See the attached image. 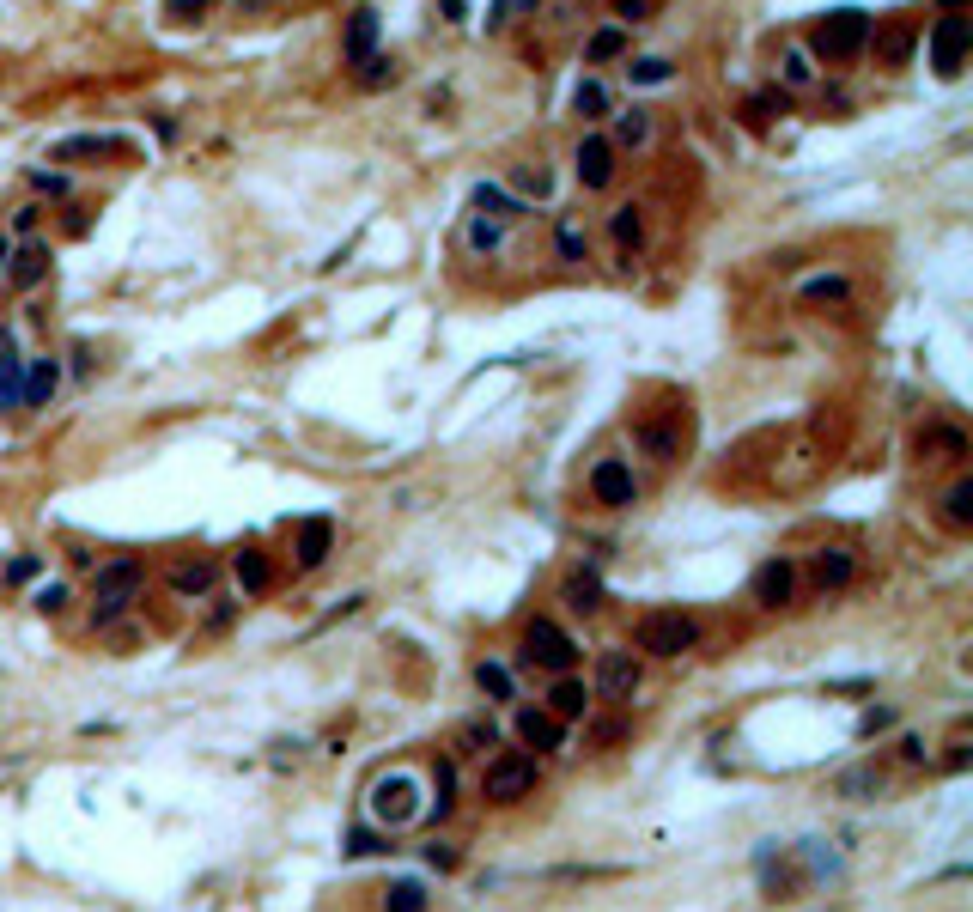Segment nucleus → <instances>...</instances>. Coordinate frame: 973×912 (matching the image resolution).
I'll list each match as a JSON object with an SVG mask.
<instances>
[{
  "instance_id": "obj_28",
  "label": "nucleus",
  "mask_w": 973,
  "mask_h": 912,
  "mask_svg": "<svg viewBox=\"0 0 973 912\" xmlns=\"http://www.w3.org/2000/svg\"><path fill=\"white\" fill-rule=\"evenodd\" d=\"M609 238H615L621 250H639V238H645V219H639V207H633V201L609 213Z\"/></svg>"
},
{
  "instance_id": "obj_40",
  "label": "nucleus",
  "mask_w": 973,
  "mask_h": 912,
  "mask_svg": "<svg viewBox=\"0 0 973 912\" xmlns=\"http://www.w3.org/2000/svg\"><path fill=\"white\" fill-rule=\"evenodd\" d=\"M359 67H365V73H359V86H365V92H378V86L396 80V61H390V55H365Z\"/></svg>"
},
{
  "instance_id": "obj_4",
  "label": "nucleus",
  "mask_w": 973,
  "mask_h": 912,
  "mask_svg": "<svg viewBox=\"0 0 973 912\" xmlns=\"http://www.w3.org/2000/svg\"><path fill=\"white\" fill-rule=\"evenodd\" d=\"M481 791H487V803H517V797H530V791H536V754H523V748L493 754L487 773H481Z\"/></svg>"
},
{
  "instance_id": "obj_41",
  "label": "nucleus",
  "mask_w": 973,
  "mask_h": 912,
  "mask_svg": "<svg viewBox=\"0 0 973 912\" xmlns=\"http://www.w3.org/2000/svg\"><path fill=\"white\" fill-rule=\"evenodd\" d=\"M499 244H505L499 219H469V250H499Z\"/></svg>"
},
{
  "instance_id": "obj_36",
  "label": "nucleus",
  "mask_w": 973,
  "mask_h": 912,
  "mask_svg": "<svg viewBox=\"0 0 973 912\" xmlns=\"http://www.w3.org/2000/svg\"><path fill=\"white\" fill-rule=\"evenodd\" d=\"M475 688L487 700H511V669L505 663H475Z\"/></svg>"
},
{
  "instance_id": "obj_30",
  "label": "nucleus",
  "mask_w": 973,
  "mask_h": 912,
  "mask_svg": "<svg viewBox=\"0 0 973 912\" xmlns=\"http://www.w3.org/2000/svg\"><path fill=\"white\" fill-rule=\"evenodd\" d=\"M572 110L590 116V122L609 116V86H603V80H578V86H572Z\"/></svg>"
},
{
  "instance_id": "obj_48",
  "label": "nucleus",
  "mask_w": 973,
  "mask_h": 912,
  "mask_svg": "<svg viewBox=\"0 0 973 912\" xmlns=\"http://www.w3.org/2000/svg\"><path fill=\"white\" fill-rule=\"evenodd\" d=\"M943 767H949V773H961V767H967V736H955V742H949V754H943Z\"/></svg>"
},
{
  "instance_id": "obj_15",
  "label": "nucleus",
  "mask_w": 973,
  "mask_h": 912,
  "mask_svg": "<svg viewBox=\"0 0 973 912\" xmlns=\"http://www.w3.org/2000/svg\"><path fill=\"white\" fill-rule=\"evenodd\" d=\"M852 548H821L815 560H809V578H815V590H846L852 584Z\"/></svg>"
},
{
  "instance_id": "obj_21",
  "label": "nucleus",
  "mask_w": 973,
  "mask_h": 912,
  "mask_svg": "<svg viewBox=\"0 0 973 912\" xmlns=\"http://www.w3.org/2000/svg\"><path fill=\"white\" fill-rule=\"evenodd\" d=\"M371 49H378V13H371V7H359V13L347 19V37H341V55H347V61H365Z\"/></svg>"
},
{
  "instance_id": "obj_13",
  "label": "nucleus",
  "mask_w": 973,
  "mask_h": 912,
  "mask_svg": "<svg viewBox=\"0 0 973 912\" xmlns=\"http://www.w3.org/2000/svg\"><path fill=\"white\" fill-rule=\"evenodd\" d=\"M748 590H755V602H761V608H785V602H791V590H797V566H791V560H767V566L755 572V584H748Z\"/></svg>"
},
{
  "instance_id": "obj_12",
  "label": "nucleus",
  "mask_w": 973,
  "mask_h": 912,
  "mask_svg": "<svg viewBox=\"0 0 973 912\" xmlns=\"http://www.w3.org/2000/svg\"><path fill=\"white\" fill-rule=\"evenodd\" d=\"M329 548H335V523H329V517H305V523H298L292 554H298V566H305V572H317V566L329 560Z\"/></svg>"
},
{
  "instance_id": "obj_46",
  "label": "nucleus",
  "mask_w": 973,
  "mask_h": 912,
  "mask_svg": "<svg viewBox=\"0 0 973 912\" xmlns=\"http://www.w3.org/2000/svg\"><path fill=\"white\" fill-rule=\"evenodd\" d=\"M426 864H432V870H457V846L432 840V846H426Z\"/></svg>"
},
{
  "instance_id": "obj_34",
  "label": "nucleus",
  "mask_w": 973,
  "mask_h": 912,
  "mask_svg": "<svg viewBox=\"0 0 973 912\" xmlns=\"http://www.w3.org/2000/svg\"><path fill=\"white\" fill-rule=\"evenodd\" d=\"M511 183H517V189H523V195H536V201H542V195H548V189H554V171H548V165H542V159H523V165H517V171H511Z\"/></svg>"
},
{
  "instance_id": "obj_52",
  "label": "nucleus",
  "mask_w": 973,
  "mask_h": 912,
  "mask_svg": "<svg viewBox=\"0 0 973 912\" xmlns=\"http://www.w3.org/2000/svg\"><path fill=\"white\" fill-rule=\"evenodd\" d=\"M37 219H43V207H19V219H13V225H19V232H37Z\"/></svg>"
},
{
  "instance_id": "obj_7",
  "label": "nucleus",
  "mask_w": 973,
  "mask_h": 912,
  "mask_svg": "<svg viewBox=\"0 0 973 912\" xmlns=\"http://www.w3.org/2000/svg\"><path fill=\"white\" fill-rule=\"evenodd\" d=\"M967 49H973V19L967 13H943L931 25V67H937V80H955V73L967 67Z\"/></svg>"
},
{
  "instance_id": "obj_49",
  "label": "nucleus",
  "mask_w": 973,
  "mask_h": 912,
  "mask_svg": "<svg viewBox=\"0 0 973 912\" xmlns=\"http://www.w3.org/2000/svg\"><path fill=\"white\" fill-rule=\"evenodd\" d=\"M31 183H37L43 195H67V177H49V171H31Z\"/></svg>"
},
{
  "instance_id": "obj_8",
  "label": "nucleus",
  "mask_w": 973,
  "mask_h": 912,
  "mask_svg": "<svg viewBox=\"0 0 973 912\" xmlns=\"http://www.w3.org/2000/svg\"><path fill=\"white\" fill-rule=\"evenodd\" d=\"M639 681H645V663H639L633 651H603V657H596V688H590V694L627 706V700L639 694Z\"/></svg>"
},
{
  "instance_id": "obj_32",
  "label": "nucleus",
  "mask_w": 973,
  "mask_h": 912,
  "mask_svg": "<svg viewBox=\"0 0 973 912\" xmlns=\"http://www.w3.org/2000/svg\"><path fill=\"white\" fill-rule=\"evenodd\" d=\"M773 116H785V92H779V86H773V92H755V98L742 104V122H748V128H767Z\"/></svg>"
},
{
  "instance_id": "obj_29",
  "label": "nucleus",
  "mask_w": 973,
  "mask_h": 912,
  "mask_svg": "<svg viewBox=\"0 0 973 912\" xmlns=\"http://www.w3.org/2000/svg\"><path fill=\"white\" fill-rule=\"evenodd\" d=\"M554 250H560V262H584L590 256V232H584L578 219H560L554 225Z\"/></svg>"
},
{
  "instance_id": "obj_20",
  "label": "nucleus",
  "mask_w": 973,
  "mask_h": 912,
  "mask_svg": "<svg viewBox=\"0 0 973 912\" xmlns=\"http://www.w3.org/2000/svg\"><path fill=\"white\" fill-rule=\"evenodd\" d=\"M116 152H128V140L116 134H73L55 146V159H116Z\"/></svg>"
},
{
  "instance_id": "obj_17",
  "label": "nucleus",
  "mask_w": 973,
  "mask_h": 912,
  "mask_svg": "<svg viewBox=\"0 0 973 912\" xmlns=\"http://www.w3.org/2000/svg\"><path fill=\"white\" fill-rule=\"evenodd\" d=\"M590 700H596V694L584 688V681H578V675H554V694H548V712H554L560 724H572V718H584V712H590Z\"/></svg>"
},
{
  "instance_id": "obj_6",
  "label": "nucleus",
  "mask_w": 973,
  "mask_h": 912,
  "mask_svg": "<svg viewBox=\"0 0 973 912\" xmlns=\"http://www.w3.org/2000/svg\"><path fill=\"white\" fill-rule=\"evenodd\" d=\"M371 815H378L384 827H408V821H420L426 809H420V779L414 773H390V779H378L371 785Z\"/></svg>"
},
{
  "instance_id": "obj_31",
  "label": "nucleus",
  "mask_w": 973,
  "mask_h": 912,
  "mask_svg": "<svg viewBox=\"0 0 973 912\" xmlns=\"http://www.w3.org/2000/svg\"><path fill=\"white\" fill-rule=\"evenodd\" d=\"M487 748H499V730H493L487 718H469V724L457 730V754H481V760H487Z\"/></svg>"
},
{
  "instance_id": "obj_23",
  "label": "nucleus",
  "mask_w": 973,
  "mask_h": 912,
  "mask_svg": "<svg viewBox=\"0 0 973 912\" xmlns=\"http://www.w3.org/2000/svg\"><path fill=\"white\" fill-rule=\"evenodd\" d=\"M171 590L177 596H207L213 590V560H177L171 566Z\"/></svg>"
},
{
  "instance_id": "obj_44",
  "label": "nucleus",
  "mask_w": 973,
  "mask_h": 912,
  "mask_svg": "<svg viewBox=\"0 0 973 912\" xmlns=\"http://www.w3.org/2000/svg\"><path fill=\"white\" fill-rule=\"evenodd\" d=\"M207 7H213V0H165V19H171V25H189V19H201Z\"/></svg>"
},
{
  "instance_id": "obj_33",
  "label": "nucleus",
  "mask_w": 973,
  "mask_h": 912,
  "mask_svg": "<svg viewBox=\"0 0 973 912\" xmlns=\"http://www.w3.org/2000/svg\"><path fill=\"white\" fill-rule=\"evenodd\" d=\"M913 43H919V31L913 25H894L882 43H876V55L888 61V67H907V55H913Z\"/></svg>"
},
{
  "instance_id": "obj_35",
  "label": "nucleus",
  "mask_w": 973,
  "mask_h": 912,
  "mask_svg": "<svg viewBox=\"0 0 973 912\" xmlns=\"http://www.w3.org/2000/svg\"><path fill=\"white\" fill-rule=\"evenodd\" d=\"M669 73H676V67H669L663 55H639V61H627V80H633V86H669Z\"/></svg>"
},
{
  "instance_id": "obj_47",
  "label": "nucleus",
  "mask_w": 973,
  "mask_h": 912,
  "mask_svg": "<svg viewBox=\"0 0 973 912\" xmlns=\"http://www.w3.org/2000/svg\"><path fill=\"white\" fill-rule=\"evenodd\" d=\"M347 852H353V858H371V852H384V840H378V833H365V827H359L353 840H347Z\"/></svg>"
},
{
  "instance_id": "obj_9",
  "label": "nucleus",
  "mask_w": 973,
  "mask_h": 912,
  "mask_svg": "<svg viewBox=\"0 0 973 912\" xmlns=\"http://www.w3.org/2000/svg\"><path fill=\"white\" fill-rule=\"evenodd\" d=\"M621 152H615V140L609 134H578V146H572V165H578V183L584 189H609L615 183V165Z\"/></svg>"
},
{
  "instance_id": "obj_5",
  "label": "nucleus",
  "mask_w": 973,
  "mask_h": 912,
  "mask_svg": "<svg viewBox=\"0 0 973 912\" xmlns=\"http://www.w3.org/2000/svg\"><path fill=\"white\" fill-rule=\"evenodd\" d=\"M523 663H536L548 675H572L578 669V639L554 621H530L523 627Z\"/></svg>"
},
{
  "instance_id": "obj_26",
  "label": "nucleus",
  "mask_w": 973,
  "mask_h": 912,
  "mask_svg": "<svg viewBox=\"0 0 973 912\" xmlns=\"http://www.w3.org/2000/svg\"><path fill=\"white\" fill-rule=\"evenodd\" d=\"M943 523H949V529H973V481H967V475L943 493Z\"/></svg>"
},
{
  "instance_id": "obj_37",
  "label": "nucleus",
  "mask_w": 973,
  "mask_h": 912,
  "mask_svg": "<svg viewBox=\"0 0 973 912\" xmlns=\"http://www.w3.org/2000/svg\"><path fill=\"white\" fill-rule=\"evenodd\" d=\"M384 912H426V888L420 882H390L384 888Z\"/></svg>"
},
{
  "instance_id": "obj_43",
  "label": "nucleus",
  "mask_w": 973,
  "mask_h": 912,
  "mask_svg": "<svg viewBox=\"0 0 973 912\" xmlns=\"http://www.w3.org/2000/svg\"><path fill=\"white\" fill-rule=\"evenodd\" d=\"M809 80H815L809 55H803V49H785V86H809Z\"/></svg>"
},
{
  "instance_id": "obj_22",
  "label": "nucleus",
  "mask_w": 973,
  "mask_h": 912,
  "mask_svg": "<svg viewBox=\"0 0 973 912\" xmlns=\"http://www.w3.org/2000/svg\"><path fill=\"white\" fill-rule=\"evenodd\" d=\"M49 274V244H25V250H13V262H7V280L13 286H37Z\"/></svg>"
},
{
  "instance_id": "obj_45",
  "label": "nucleus",
  "mask_w": 973,
  "mask_h": 912,
  "mask_svg": "<svg viewBox=\"0 0 973 912\" xmlns=\"http://www.w3.org/2000/svg\"><path fill=\"white\" fill-rule=\"evenodd\" d=\"M31 602L43 608V615H61V608H67V584H43V590H37Z\"/></svg>"
},
{
  "instance_id": "obj_38",
  "label": "nucleus",
  "mask_w": 973,
  "mask_h": 912,
  "mask_svg": "<svg viewBox=\"0 0 973 912\" xmlns=\"http://www.w3.org/2000/svg\"><path fill=\"white\" fill-rule=\"evenodd\" d=\"M621 49H627V31H621V25H603V31L584 43V61H615Z\"/></svg>"
},
{
  "instance_id": "obj_53",
  "label": "nucleus",
  "mask_w": 973,
  "mask_h": 912,
  "mask_svg": "<svg viewBox=\"0 0 973 912\" xmlns=\"http://www.w3.org/2000/svg\"><path fill=\"white\" fill-rule=\"evenodd\" d=\"M615 7H621V19H633V25L645 19V0H615Z\"/></svg>"
},
{
  "instance_id": "obj_50",
  "label": "nucleus",
  "mask_w": 973,
  "mask_h": 912,
  "mask_svg": "<svg viewBox=\"0 0 973 912\" xmlns=\"http://www.w3.org/2000/svg\"><path fill=\"white\" fill-rule=\"evenodd\" d=\"M621 736V718H603V724H590V742H615Z\"/></svg>"
},
{
  "instance_id": "obj_54",
  "label": "nucleus",
  "mask_w": 973,
  "mask_h": 912,
  "mask_svg": "<svg viewBox=\"0 0 973 912\" xmlns=\"http://www.w3.org/2000/svg\"><path fill=\"white\" fill-rule=\"evenodd\" d=\"M7 262H13V238H0V280H7Z\"/></svg>"
},
{
  "instance_id": "obj_27",
  "label": "nucleus",
  "mask_w": 973,
  "mask_h": 912,
  "mask_svg": "<svg viewBox=\"0 0 973 912\" xmlns=\"http://www.w3.org/2000/svg\"><path fill=\"white\" fill-rule=\"evenodd\" d=\"M834 791L852 797V803H870V797H882V773H876V767H852V773L834 779Z\"/></svg>"
},
{
  "instance_id": "obj_24",
  "label": "nucleus",
  "mask_w": 973,
  "mask_h": 912,
  "mask_svg": "<svg viewBox=\"0 0 973 912\" xmlns=\"http://www.w3.org/2000/svg\"><path fill=\"white\" fill-rule=\"evenodd\" d=\"M232 572H238V584H244L250 596H262V590L274 584V566H268V554H256V548H244V554L232 560Z\"/></svg>"
},
{
  "instance_id": "obj_16",
  "label": "nucleus",
  "mask_w": 973,
  "mask_h": 912,
  "mask_svg": "<svg viewBox=\"0 0 973 912\" xmlns=\"http://www.w3.org/2000/svg\"><path fill=\"white\" fill-rule=\"evenodd\" d=\"M55 390H61V359H55V353L31 359V365H25V408H49Z\"/></svg>"
},
{
  "instance_id": "obj_42",
  "label": "nucleus",
  "mask_w": 973,
  "mask_h": 912,
  "mask_svg": "<svg viewBox=\"0 0 973 912\" xmlns=\"http://www.w3.org/2000/svg\"><path fill=\"white\" fill-rule=\"evenodd\" d=\"M840 298H846V280H840V274L809 280V286H803V304H840Z\"/></svg>"
},
{
  "instance_id": "obj_1",
  "label": "nucleus",
  "mask_w": 973,
  "mask_h": 912,
  "mask_svg": "<svg viewBox=\"0 0 973 912\" xmlns=\"http://www.w3.org/2000/svg\"><path fill=\"white\" fill-rule=\"evenodd\" d=\"M864 43H870V13H858V7H840L828 19H815V31H809V55L828 61V67L864 55Z\"/></svg>"
},
{
  "instance_id": "obj_18",
  "label": "nucleus",
  "mask_w": 973,
  "mask_h": 912,
  "mask_svg": "<svg viewBox=\"0 0 973 912\" xmlns=\"http://www.w3.org/2000/svg\"><path fill=\"white\" fill-rule=\"evenodd\" d=\"M0 408H25V359L13 335H0Z\"/></svg>"
},
{
  "instance_id": "obj_39",
  "label": "nucleus",
  "mask_w": 973,
  "mask_h": 912,
  "mask_svg": "<svg viewBox=\"0 0 973 912\" xmlns=\"http://www.w3.org/2000/svg\"><path fill=\"white\" fill-rule=\"evenodd\" d=\"M432 815H451V803H457V760H438V779H432Z\"/></svg>"
},
{
  "instance_id": "obj_55",
  "label": "nucleus",
  "mask_w": 973,
  "mask_h": 912,
  "mask_svg": "<svg viewBox=\"0 0 973 912\" xmlns=\"http://www.w3.org/2000/svg\"><path fill=\"white\" fill-rule=\"evenodd\" d=\"M937 7H949V13H961V0H937Z\"/></svg>"
},
{
  "instance_id": "obj_2",
  "label": "nucleus",
  "mask_w": 973,
  "mask_h": 912,
  "mask_svg": "<svg viewBox=\"0 0 973 912\" xmlns=\"http://www.w3.org/2000/svg\"><path fill=\"white\" fill-rule=\"evenodd\" d=\"M694 645H700V621L682 615V608H651L633 627V651H645V657H682Z\"/></svg>"
},
{
  "instance_id": "obj_25",
  "label": "nucleus",
  "mask_w": 973,
  "mask_h": 912,
  "mask_svg": "<svg viewBox=\"0 0 973 912\" xmlns=\"http://www.w3.org/2000/svg\"><path fill=\"white\" fill-rule=\"evenodd\" d=\"M609 140H615V152H621V146H645V140H651V110H639V104H633V110H621Z\"/></svg>"
},
{
  "instance_id": "obj_14",
  "label": "nucleus",
  "mask_w": 973,
  "mask_h": 912,
  "mask_svg": "<svg viewBox=\"0 0 973 912\" xmlns=\"http://www.w3.org/2000/svg\"><path fill=\"white\" fill-rule=\"evenodd\" d=\"M475 207H481V219H499V225H517L523 213H530V201L499 189V183H475Z\"/></svg>"
},
{
  "instance_id": "obj_51",
  "label": "nucleus",
  "mask_w": 973,
  "mask_h": 912,
  "mask_svg": "<svg viewBox=\"0 0 973 912\" xmlns=\"http://www.w3.org/2000/svg\"><path fill=\"white\" fill-rule=\"evenodd\" d=\"M901 754H907V760H913V767H919V760H931V748H925V742H919V736H907V742H901Z\"/></svg>"
},
{
  "instance_id": "obj_19",
  "label": "nucleus",
  "mask_w": 973,
  "mask_h": 912,
  "mask_svg": "<svg viewBox=\"0 0 973 912\" xmlns=\"http://www.w3.org/2000/svg\"><path fill=\"white\" fill-rule=\"evenodd\" d=\"M560 602L572 608V615H590V608H603V578L596 572H566V584H560Z\"/></svg>"
},
{
  "instance_id": "obj_11",
  "label": "nucleus",
  "mask_w": 973,
  "mask_h": 912,
  "mask_svg": "<svg viewBox=\"0 0 973 912\" xmlns=\"http://www.w3.org/2000/svg\"><path fill=\"white\" fill-rule=\"evenodd\" d=\"M511 730H517V742H523V748H536V754H554V748H566V724H560L554 712H536V706H523Z\"/></svg>"
},
{
  "instance_id": "obj_3",
  "label": "nucleus",
  "mask_w": 973,
  "mask_h": 912,
  "mask_svg": "<svg viewBox=\"0 0 973 912\" xmlns=\"http://www.w3.org/2000/svg\"><path fill=\"white\" fill-rule=\"evenodd\" d=\"M140 578H146V566H140L134 554H122V560L98 566V578H92V627H110V621H122V615H128V602H134Z\"/></svg>"
},
{
  "instance_id": "obj_10",
  "label": "nucleus",
  "mask_w": 973,
  "mask_h": 912,
  "mask_svg": "<svg viewBox=\"0 0 973 912\" xmlns=\"http://www.w3.org/2000/svg\"><path fill=\"white\" fill-rule=\"evenodd\" d=\"M590 499L609 505V511H627L639 499V481H633V469L621 463V456H603V463L590 469Z\"/></svg>"
}]
</instances>
